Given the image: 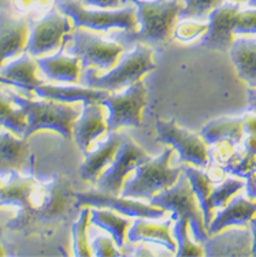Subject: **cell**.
Returning <instances> with one entry per match:
<instances>
[{
    "label": "cell",
    "mask_w": 256,
    "mask_h": 257,
    "mask_svg": "<svg viewBox=\"0 0 256 257\" xmlns=\"http://www.w3.org/2000/svg\"><path fill=\"white\" fill-rule=\"evenodd\" d=\"M158 140L163 144H170L178 151L184 163H191L195 167L206 168L208 164V148L202 137L178 126L176 119L156 122Z\"/></svg>",
    "instance_id": "7c38bea8"
},
{
    "label": "cell",
    "mask_w": 256,
    "mask_h": 257,
    "mask_svg": "<svg viewBox=\"0 0 256 257\" xmlns=\"http://www.w3.org/2000/svg\"><path fill=\"white\" fill-rule=\"evenodd\" d=\"M37 66L43 74L55 82L77 84L81 74V60L74 55H64L63 47L58 52L37 58Z\"/></svg>",
    "instance_id": "d6986e66"
},
{
    "label": "cell",
    "mask_w": 256,
    "mask_h": 257,
    "mask_svg": "<svg viewBox=\"0 0 256 257\" xmlns=\"http://www.w3.org/2000/svg\"><path fill=\"white\" fill-rule=\"evenodd\" d=\"M92 209L84 207L79 213V218L71 227L73 232V250L75 256H92V250L88 243V224L91 220Z\"/></svg>",
    "instance_id": "4dcf8cb0"
},
{
    "label": "cell",
    "mask_w": 256,
    "mask_h": 257,
    "mask_svg": "<svg viewBox=\"0 0 256 257\" xmlns=\"http://www.w3.org/2000/svg\"><path fill=\"white\" fill-rule=\"evenodd\" d=\"M30 21L0 9V67L18 58L28 48Z\"/></svg>",
    "instance_id": "9a60e30c"
},
{
    "label": "cell",
    "mask_w": 256,
    "mask_h": 257,
    "mask_svg": "<svg viewBox=\"0 0 256 257\" xmlns=\"http://www.w3.org/2000/svg\"><path fill=\"white\" fill-rule=\"evenodd\" d=\"M60 2H66V0H56V3H60Z\"/></svg>",
    "instance_id": "816d5d0a"
},
{
    "label": "cell",
    "mask_w": 256,
    "mask_h": 257,
    "mask_svg": "<svg viewBox=\"0 0 256 257\" xmlns=\"http://www.w3.org/2000/svg\"><path fill=\"white\" fill-rule=\"evenodd\" d=\"M242 126H244V132L248 136L249 134H256V114L255 115H245L242 118Z\"/></svg>",
    "instance_id": "7bdbcfd3"
},
{
    "label": "cell",
    "mask_w": 256,
    "mask_h": 257,
    "mask_svg": "<svg viewBox=\"0 0 256 257\" xmlns=\"http://www.w3.org/2000/svg\"><path fill=\"white\" fill-rule=\"evenodd\" d=\"M229 51L238 78L249 88H256V35L237 37Z\"/></svg>",
    "instance_id": "603a6c76"
},
{
    "label": "cell",
    "mask_w": 256,
    "mask_h": 257,
    "mask_svg": "<svg viewBox=\"0 0 256 257\" xmlns=\"http://www.w3.org/2000/svg\"><path fill=\"white\" fill-rule=\"evenodd\" d=\"M149 201L152 205L163 208L164 211H170L173 222L181 218L188 219L189 228L192 230L196 242L204 243L207 241L210 235L204 223L202 208L184 171L172 188L155 194Z\"/></svg>",
    "instance_id": "3957f363"
},
{
    "label": "cell",
    "mask_w": 256,
    "mask_h": 257,
    "mask_svg": "<svg viewBox=\"0 0 256 257\" xmlns=\"http://www.w3.org/2000/svg\"><path fill=\"white\" fill-rule=\"evenodd\" d=\"M136 6L138 28L125 39L147 45H163L172 39L183 0H126Z\"/></svg>",
    "instance_id": "6da1fadb"
},
{
    "label": "cell",
    "mask_w": 256,
    "mask_h": 257,
    "mask_svg": "<svg viewBox=\"0 0 256 257\" xmlns=\"http://www.w3.org/2000/svg\"><path fill=\"white\" fill-rule=\"evenodd\" d=\"M6 252H5V249H3V245L0 243V256H5Z\"/></svg>",
    "instance_id": "681fc988"
},
{
    "label": "cell",
    "mask_w": 256,
    "mask_h": 257,
    "mask_svg": "<svg viewBox=\"0 0 256 257\" xmlns=\"http://www.w3.org/2000/svg\"><path fill=\"white\" fill-rule=\"evenodd\" d=\"M91 220L94 224L109 231L113 241L118 247H122L126 241V231L132 226L128 218L118 216L117 213L107 209H95L91 212Z\"/></svg>",
    "instance_id": "83f0119b"
},
{
    "label": "cell",
    "mask_w": 256,
    "mask_h": 257,
    "mask_svg": "<svg viewBox=\"0 0 256 257\" xmlns=\"http://www.w3.org/2000/svg\"><path fill=\"white\" fill-rule=\"evenodd\" d=\"M66 208V194L56 182H33L21 207V222L51 224Z\"/></svg>",
    "instance_id": "9c48e42d"
},
{
    "label": "cell",
    "mask_w": 256,
    "mask_h": 257,
    "mask_svg": "<svg viewBox=\"0 0 256 257\" xmlns=\"http://www.w3.org/2000/svg\"><path fill=\"white\" fill-rule=\"evenodd\" d=\"M121 143H122V136H119L117 132H110L109 139L106 143L102 144L94 152L85 154L84 163L78 168L79 177L84 181L96 183L102 173L114 160Z\"/></svg>",
    "instance_id": "44dd1931"
},
{
    "label": "cell",
    "mask_w": 256,
    "mask_h": 257,
    "mask_svg": "<svg viewBox=\"0 0 256 257\" xmlns=\"http://www.w3.org/2000/svg\"><path fill=\"white\" fill-rule=\"evenodd\" d=\"M256 167V155L248 151H236L232 159L225 166L226 173H230L237 178H245L248 174Z\"/></svg>",
    "instance_id": "e575fe53"
},
{
    "label": "cell",
    "mask_w": 256,
    "mask_h": 257,
    "mask_svg": "<svg viewBox=\"0 0 256 257\" xmlns=\"http://www.w3.org/2000/svg\"><path fill=\"white\" fill-rule=\"evenodd\" d=\"M41 99L55 100L62 103L88 104L94 101H102L110 94L109 90L94 89V88H79V86H64V85L41 84L32 90Z\"/></svg>",
    "instance_id": "7402d4cb"
},
{
    "label": "cell",
    "mask_w": 256,
    "mask_h": 257,
    "mask_svg": "<svg viewBox=\"0 0 256 257\" xmlns=\"http://www.w3.org/2000/svg\"><path fill=\"white\" fill-rule=\"evenodd\" d=\"M204 173H206L207 178L210 179V182L212 185H218V183H221L223 179L226 178V170H225V167L219 166V164L211 163V162H208Z\"/></svg>",
    "instance_id": "ab89813d"
},
{
    "label": "cell",
    "mask_w": 256,
    "mask_h": 257,
    "mask_svg": "<svg viewBox=\"0 0 256 257\" xmlns=\"http://www.w3.org/2000/svg\"><path fill=\"white\" fill-rule=\"evenodd\" d=\"M246 5L249 6V7H256V0H248Z\"/></svg>",
    "instance_id": "c3c4849f"
},
{
    "label": "cell",
    "mask_w": 256,
    "mask_h": 257,
    "mask_svg": "<svg viewBox=\"0 0 256 257\" xmlns=\"http://www.w3.org/2000/svg\"><path fill=\"white\" fill-rule=\"evenodd\" d=\"M92 256L99 257H117L121 256L118 249L115 247V242L106 237H98L92 245Z\"/></svg>",
    "instance_id": "f35d334b"
},
{
    "label": "cell",
    "mask_w": 256,
    "mask_h": 257,
    "mask_svg": "<svg viewBox=\"0 0 256 257\" xmlns=\"http://www.w3.org/2000/svg\"><path fill=\"white\" fill-rule=\"evenodd\" d=\"M109 132V122L106 118V109L102 101L84 104L81 115L75 120L73 137L82 154L89 152L91 144Z\"/></svg>",
    "instance_id": "2e32d148"
},
{
    "label": "cell",
    "mask_w": 256,
    "mask_h": 257,
    "mask_svg": "<svg viewBox=\"0 0 256 257\" xmlns=\"http://www.w3.org/2000/svg\"><path fill=\"white\" fill-rule=\"evenodd\" d=\"M233 33L237 36L256 35V7L237 13Z\"/></svg>",
    "instance_id": "d590c367"
},
{
    "label": "cell",
    "mask_w": 256,
    "mask_h": 257,
    "mask_svg": "<svg viewBox=\"0 0 256 257\" xmlns=\"http://www.w3.org/2000/svg\"><path fill=\"white\" fill-rule=\"evenodd\" d=\"M241 10L237 2H223L208 14V24L206 33L202 36L200 45L203 48L226 52L230 50L234 41V20Z\"/></svg>",
    "instance_id": "5bb4252c"
},
{
    "label": "cell",
    "mask_w": 256,
    "mask_h": 257,
    "mask_svg": "<svg viewBox=\"0 0 256 257\" xmlns=\"http://www.w3.org/2000/svg\"><path fill=\"white\" fill-rule=\"evenodd\" d=\"M35 179L21 177L20 173L9 174L3 188L0 189V205L22 207Z\"/></svg>",
    "instance_id": "f1b7e54d"
},
{
    "label": "cell",
    "mask_w": 256,
    "mask_h": 257,
    "mask_svg": "<svg viewBox=\"0 0 256 257\" xmlns=\"http://www.w3.org/2000/svg\"><path fill=\"white\" fill-rule=\"evenodd\" d=\"M245 186V182H242L241 178H225L221 183H218L217 188L212 189L210 196V204L214 209L223 208L226 205L233 196L242 190Z\"/></svg>",
    "instance_id": "d6a6232c"
},
{
    "label": "cell",
    "mask_w": 256,
    "mask_h": 257,
    "mask_svg": "<svg viewBox=\"0 0 256 257\" xmlns=\"http://www.w3.org/2000/svg\"><path fill=\"white\" fill-rule=\"evenodd\" d=\"M74 25L69 15L63 14L58 7H52L39 20L30 22L28 48L33 58L52 54L64 47L73 32Z\"/></svg>",
    "instance_id": "52a82bcc"
},
{
    "label": "cell",
    "mask_w": 256,
    "mask_h": 257,
    "mask_svg": "<svg viewBox=\"0 0 256 257\" xmlns=\"http://www.w3.org/2000/svg\"><path fill=\"white\" fill-rule=\"evenodd\" d=\"M244 126L242 118H223L214 119L204 124L200 132L202 139L207 145L219 143V141H232L234 145L242 143L244 140Z\"/></svg>",
    "instance_id": "d4e9b609"
},
{
    "label": "cell",
    "mask_w": 256,
    "mask_h": 257,
    "mask_svg": "<svg viewBox=\"0 0 256 257\" xmlns=\"http://www.w3.org/2000/svg\"><path fill=\"white\" fill-rule=\"evenodd\" d=\"M9 2H10V0H0V9H7Z\"/></svg>",
    "instance_id": "7dc6e473"
},
{
    "label": "cell",
    "mask_w": 256,
    "mask_h": 257,
    "mask_svg": "<svg viewBox=\"0 0 256 257\" xmlns=\"http://www.w3.org/2000/svg\"><path fill=\"white\" fill-rule=\"evenodd\" d=\"M29 155L28 139L18 137L9 130L0 132V174L21 173L28 164Z\"/></svg>",
    "instance_id": "ffe728a7"
},
{
    "label": "cell",
    "mask_w": 256,
    "mask_h": 257,
    "mask_svg": "<svg viewBox=\"0 0 256 257\" xmlns=\"http://www.w3.org/2000/svg\"><path fill=\"white\" fill-rule=\"evenodd\" d=\"M151 156L130 137H122V143L109 167L99 177L96 183L100 192L117 194L122 192L123 183L133 170L149 160Z\"/></svg>",
    "instance_id": "8fae6325"
},
{
    "label": "cell",
    "mask_w": 256,
    "mask_h": 257,
    "mask_svg": "<svg viewBox=\"0 0 256 257\" xmlns=\"http://www.w3.org/2000/svg\"><path fill=\"white\" fill-rule=\"evenodd\" d=\"M77 207H95V208H107L111 211L134 216V218L145 219H160L166 215V211L163 208L156 205H148V204L134 201V198L118 197L117 194L106 192H85L75 194Z\"/></svg>",
    "instance_id": "4fadbf2b"
},
{
    "label": "cell",
    "mask_w": 256,
    "mask_h": 257,
    "mask_svg": "<svg viewBox=\"0 0 256 257\" xmlns=\"http://www.w3.org/2000/svg\"><path fill=\"white\" fill-rule=\"evenodd\" d=\"M225 0H184V7L178 14L181 20H202L208 17L215 7Z\"/></svg>",
    "instance_id": "836d02e7"
},
{
    "label": "cell",
    "mask_w": 256,
    "mask_h": 257,
    "mask_svg": "<svg viewBox=\"0 0 256 257\" xmlns=\"http://www.w3.org/2000/svg\"><path fill=\"white\" fill-rule=\"evenodd\" d=\"M0 127L18 137H24L28 127V116L24 108L11 100L7 92L0 88Z\"/></svg>",
    "instance_id": "4316f807"
},
{
    "label": "cell",
    "mask_w": 256,
    "mask_h": 257,
    "mask_svg": "<svg viewBox=\"0 0 256 257\" xmlns=\"http://www.w3.org/2000/svg\"><path fill=\"white\" fill-rule=\"evenodd\" d=\"M147 86L140 79L128 86L123 93L109 94L102 100L110 111L109 132H117L121 127H140L143 123V109L147 105Z\"/></svg>",
    "instance_id": "30bf717a"
},
{
    "label": "cell",
    "mask_w": 256,
    "mask_h": 257,
    "mask_svg": "<svg viewBox=\"0 0 256 257\" xmlns=\"http://www.w3.org/2000/svg\"><path fill=\"white\" fill-rule=\"evenodd\" d=\"M149 220L151 219L138 218L129 230V241L130 242H138V241L152 242L174 252L177 249V242L170 232L173 220H167L164 223H152Z\"/></svg>",
    "instance_id": "cb8c5ba5"
},
{
    "label": "cell",
    "mask_w": 256,
    "mask_h": 257,
    "mask_svg": "<svg viewBox=\"0 0 256 257\" xmlns=\"http://www.w3.org/2000/svg\"><path fill=\"white\" fill-rule=\"evenodd\" d=\"M63 14L69 15L74 28L107 32L110 29H122L136 32L138 29L136 6H126L123 9H88L75 0H66L56 3Z\"/></svg>",
    "instance_id": "8992f818"
},
{
    "label": "cell",
    "mask_w": 256,
    "mask_h": 257,
    "mask_svg": "<svg viewBox=\"0 0 256 257\" xmlns=\"http://www.w3.org/2000/svg\"><path fill=\"white\" fill-rule=\"evenodd\" d=\"M183 171L188 177V179H189L193 192L196 194L197 201L200 204V208H202L203 211L206 227H208V224L211 223L212 218L215 215V212H214L215 209L210 204V196H211L214 185L210 182V179L207 178L206 173L202 171L199 167H195V166H183Z\"/></svg>",
    "instance_id": "484cf974"
},
{
    "label": "cell",
    "mask_w": 256,
    "mask_h": 257,
    "mask_svg": "<svg viewBox=\"0 0 256 257\" xmlns=\"http://www.w3.org/2000/svg\"><path fill=\"white\" fill-rule=\"evenodd\" d=\"M71 40L69 54L77 56L81 60L82 70L95 67L99 71L107 73L118 63L119 56L123 54L122 45L100 39L88 30L74 28L69 35Z\"/></svg>",
    "instance_id": "ba28073f"
},
{
    "label": "cell",
    "mask_w": 256,
    "mask_h": 257,
    "mask_svg": "<svg viewBox=\"0 0 256 257\" xmlns=\"http://www.w3.org/2000/svg\"><path fill=\"white\" fill-rule=\"evenodd\" d=\"M189 220L181 218L176 220L174 226V239L177 242V256H204V249L191 241L189 237Z\"/></svg>",
    "instance_id": "1f68e13d"
},
{
    "label": "cell",
    "mask_w": 256,
    "mask_h": 257,
    "mask_svg": "<svg viewBox=\"0 0 256 257\" xmlns=\"http://www.w3.org/2000/svg\"><path fill=\"white\" fill-rule=\"evenodd\" d=\"M244 149L256 155V134H249L245 140H244Z\"/></svg>",
    "instance_id": "ee69618b"
},
{
    "label": "cell",
    "mask_w": 256,
    "mask_h": 257,
    "mask_svg": "<svg viewBox=\"0 0 256 257\" xmlns=\"http://www.w3.org/2000/svg\"><path fill=\"white\" fill-rule=\"evenodd\" d=\"M11 100L25 109L28 116V127L24 139L41 130H52L63 136L66 140L73 137V127L82 109L75 103H62L55 100L43 99L40 101L28 99L14 92H7Z\"/></svg>",
    "instance_id": "7a4b0ae2"
},
{
    "label": "cell",
    "mask_w": 256,
    "mask_h": 257,
    "mask_svg": "<svg viewBox=\"0 0 256 257\" xmlns=\"http://www.w3.org/2000/svg\"><path fill=\"white\" fill-rule=\"evenodd\" d=\"M173 152L174 149L167 148L158 158L140 164L133 178L125 181L121 196L134 200H151L155 194L172 188L183 174V167H170Z\"/></svg>",
    "instance_id": "277c9868"
},
{
    "label": "cell",
    "mask_w": 256,
    "mask_h": 257,
    "mask_svg": "<svg viewBox=\"0 0 256 257\" xmlns=\"http://www.w3.org/2000/svg\"><path fill=\"white\" fill-rule=\"evenodd\" d=\"M248 227L251 228L252 232V256L256 257V215L248 223Z\"/></svg>",
    "instance_id": "f6af8a7d"
},
{
    "label": "cell",
    "mask_w": 256,
    "mask_h": 257,
    "mask_svg": "<svg viewBox=\"0 0 256 257\" xmlns=\"http://www.w3.org/2000/svg\"><path fill=\"white\" fill-rule=\"evenodd\" d=\"M206 30H207V24H196V22L185 21L174 28L173 37L180 41H184V43H188V41L202 37L206 33Z\"/></svg>",
    "instance_id": "8d00e7d4"
},
{
    "label": "cell",
    "mask_w": 256,
    "mask_h": 257,
    "mask_svg": "<svg viewBox=\"0 0 256 257\" xmlns=\"http://www.w3.org/2000/svg\"><path fill=\"white\" fill-rule=\"evenodd\" d=\"M248 103H249V108L256 114V88L248 89Z\"/></svg>",
    "instance_id": "bcb514c9"
},
{
    "label": "cell",
    "mask_w": 256,
    "mask_h": 257,
    "mask_svg": "<svg viewBox=\"0 0 256 257\" xmlns=\"http://www.w3.org/2000/svg\"><path fill=\"white\" fill-rule=\"evenodd\" d=\"M54 5H56V0H10L7 10L33 22L47 14Z\"/></svg>",
    "instance_id": "f546056e"
},
{
    "label": "cell",
    "mask_w": 256,
    "mask_h": 257,
    "mask_svg": "<svg viewBox=\"0 0 256 257\" xmlns=\"http://www.w3.org/2000/svg\"><path fill=\"white\" fill-rule=\"evenodd\" d=\"M234 147L236 145L232 141H219V143L212 144V148L208 149V160L211 163L225 167L236 152Z\"/></svg>",
    "instance_id": "74e56055"
},
{
    "label": "cell",
    "mask_w": 256,
    "mask_h": 257,
    "mask_svg": "<svg viewBox=\"0 0 256 257\" xmlns=\"http://www.w3.org/2000/svg\"><path fill=\"white\" fill-rule=\"evenodd\" d=\"M155 69L156 64L153 62L152 48L147 44L137 43L133 52L126 55L118 66L104 75L96 74L94 69H85V82L88 88L113 92L133 85Z\"/></svg>",
    "instance_id": "5b68a950"
},
{
    "label": "cell",
    "mask_w": 256,
    "mask_h": 257,
    "mask_svg": "<svg viewBox=\"0 0 256 257\" xmlns=\"http://www.w3.org/2000/svg\"><path fill=\"white\" fill-rule=\"evenodd\" d=\"M233 2H237V3H246L248 0H233Z\"/></svg>",
    "instance_id": "f907efd6"
},
{
    "label": "cell",
    "mask_w": 256,
    "mask_h": 257,
    "mask_svg": "<svg viewBox=\"0 0 256 257\" xmlns=\"http://www.w3.org/2000/svg\"><path fill=\"white\" fill-rule=\"evenodd\" d=\"M245 179L246 182L244 188H245L246 197L249 200H256V167L246 175Z\"/></svg>",
    "instance_id": "b9f144b4"
},
{
    "label": "cell",
    "mask_w": 256,
    "mask_h": 257,
    "mask_svg": "<svg viewBox=\"0 0 256 257\" xmlns=\"http://www.w3.org/2000/svg\"><path fill=\"white\" fill-rule=\"evenodd\" d=\"M206 256H252V232L246 226L222 230L204 242Z\"/></svg>",
    "instance_id": "e0dca14e"
},
{
    "label": "cell",
    "mask_w": 256,
    "mask_h": 257,
    "mask_svg": "<svg viewBox=\"0 0 256 257\" xmlns=\"http://www.w3.org/2000/svg\"><path fill=\"white\" fill-rule=\"evenodd\" d=\"M82 3L95 9H117L122 5V0H82Z\"/></svg>",
    "instance_id": "60d3db41"
},
{
    "label": "cell",
    "mask_w": 256,
    "mask_h": 257,
    "mask_svg": "<svg viewBox=\"0 0 256 257\" xmlns=\"http://www.w3.org/2000/svg\"><path fill=\"white\" fill-rule=\"evenodd\" d=\"M256 215V201L244 197L242 194H236L230 201L221 208L208 224L207 231L211 237L214 234L232 227V226H248L251 219Z\"/></svg>",
    "instance_id": "ac0fdd59"
}]
</instances>
